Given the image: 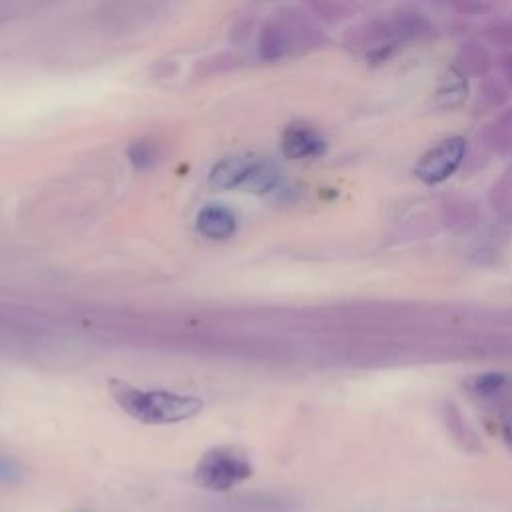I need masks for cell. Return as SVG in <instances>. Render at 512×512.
<instances>
[{"mask_svg":"<svg viewBox=\"0 0 512 512\" xmlns=\"http://www.w3.org/2000/svg\"><path fill=\"white\" fill-rule=\"evenodd\" d=\"M24 478V472L20 464L0 452V484H20Z\"/></svg>","mask_w":512,"mask_h":512,"instance_id":"10","label":"cell"},{"mask_svg":"<svg viewBox=\"0 0 512 512\" xmlns=\"http://www.w3.org/2000/svg\"><path fill=\"white\" fill-rule=\"evenodd\" d=\"M502 382H504L502 374H484L476 380V386L480 392H494L502 386Z\"/></svg>","mask_w":512,"mask_h":512,"instance_id":"11","label":"cell"},{"mask_svg":"<svg viewBox=\"0 0 512 512\" xmlns=\"http://www.w3.org/2000/svg\"><path fill=\"white\" fill-rule=\"evenodd\" d=\"M466 152V142L460 136H452L430 148L416 164L414 174L426 184L444 182L456 172Z\"/></svg>","mask_w":512,"mask_h":512,"instance_id":"3","label":"cell"},{"mask_svg":"<svg viewBox=\"0 0 512 512\" xmlns=\"http://www.w3.org/2000/svg\"><path fill=\"white\" fill-rule=\"evenodd\" d=\"M252 476V464L234 448H212L196 464L194 480L200 488L226 492Z\"/></svg>","mask_w":512,"mask_h":512,"instance_id":"2","label":"cell"},{"mask_svg":"<svg viewBox=\"0 0 512 512\" xmlns=\"http://www.w3.org/2000/svg\"><path fill=\"white\" fill-rule=\"evenodd\" d=\"M196 228L206 238L224 240L236 232V216L222 204H210L198 212Z\"/></svg>","mask_w":512,"mask_h":512,"instance_id":"6","label":"cell"},{"mask_svg":"<svg viewBox=\"0 0 512 512\" xmlns=\"http://www.w3.org/2000/svg\"><path fill=\"white\" fill-rule=\"evenodd\" d=\"M108 392L128 416L144 424H174L194 418L202 410V400L192 394L142 390L122 380H110Z\"/></svg>","mask_w":512,"mask_h":512,"instance_id":"1","label":"cell"},{"mask_svg":"<svg viewBox=\"0 0 512 512\" xmlns=\"http://www.w3.org/2000/svg\"><path fill=\"white\" fill-rule=\"evenodd\" d=\"M280 180H282V174L274 162L254 160L242 188L254 194H268L280 184Z\"/></svg>","mask_w":512,"mask_h":512,"instance_id":"8","label":"cell"},{"mask_svg":"<svg viewBox=\"0 0 512 512\" xmlns=\"http://www.w3.org/2000/svg\"><path fill=\"white\" fill-rule=\"evenodd\" d=\"M250 158L244 156H232V158H224L218 164L212 166L210 174H208V182L212 188L216 190H232V188H242L246 182V176L252 168Z\"/></svg>","mask_w":512,"mask_h":512,"instance_id":"7","label":"cell"},{"mask_svg":"<svg viewBox=\"0 0 512 512\" xmlns=\"http://www.w3.org/2000/svg\"><path fill=\"white\" fill-rule=\"evenodd\" d=\"M280 146H282V154L286 158L302 160V158H316V156L324 154L326 140L310 124L294 122L284 130Z\"/></svg>","mask_w":512,"mask_h":512,"instance_id":"5","label":"cell"},{"mask_svg":"<svg viewBox=\"0 0 512 512\" xmlns=\"http://www.w3.org/2000/svg\"><path fill=\"white\" fill-rule=\"evenodd\" d=\"M160 156V150H158V144L150 138H142V140H136L130 144L128 148V160L132 162L134 168L138 170H146L150 166L156 164Z\"/></svg>","mask_w":512,"mask_h":512,"instance_id":"9","label":"cell"},{"mask_svg":"<svg viewBox=\"0 0 512 512\" xmlns=\"http://www.w3.org/2000/svg\"><path fill=\"white\" fill-rule=\"evenodd\" d=\"M304 32L302 26H294L292 20L268 22L258 34V56L266 62H276L290 54L298 42H302Z\"/></svg>","mask_w":512,"mask_h":512,"instance_id":"4","label":"cell"}]
</instances>
